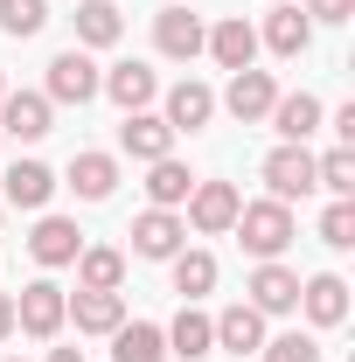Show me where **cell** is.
<instances>
[{
    "label": "cell",
    "mask_w": 355,
    "mask_h": 362,
    "mask_svg": "<svg viewBox=\"0 0 355 362\" xmlns=\"http://www.w3.org/2000/svg\"><path fill=\"white\" fill-rule=\"evenodd\" d=\"M230 230H237V244L265 265V258H279V251L293 244V202H272V195H265V202H244Z\"/></svg>",
    "instance_id": "obj_1"
},
{
    "label": "cell",
    "mask_w": 355,
    "mask_h": 362,
    "mask_svg": "<svg viewBox=\"0 0 355 362\" xmlns=\"http://www.w3.org/2000/svg\"><path fill=\"white\" fill-rule=\"evenodd\" d=\"M279 105V84H272V70H230V90H223V112L237 119V126H265V112Z\"/></svg>",
    "instance_id": "obj_2"
},
{
    "label": "cell",
    "mask_w": 355,
    "mask_h": 362,
    "mask_svg": "<svg viewBox=\"0 0 355 362\" xmlns=\"http://www.w3.org/2000/svg\"><path fill=\"white\" fill-rule=\"evenodd\" d=\"M49 105H91L98 98V63H91V49H63V56H49Z\"/></svg>",
    "instance_id": "obj_3"
},
{
    "label": "cell",
    "mask_w": 355,
    "mask_h": 362,
    "mask_svg": "<svg viewBox=\"0 0 355 362\" xmlns=\"http://www.w3.org/2000/svg\"><path fill=\"white\" fill-rule=\"evenodd\" d=\"M237 209H244V195H237L230 181H195V188H188V216H181V223H195L202 237H223V230L237 223Z\"/></svg>",
    "instance_id": "obj_4"
},
{
    "label": "cell",
    "mask_w": 355,
    "mask_h": 362,
    "mask_svg": "<svg viewBox=\"0 0 355 362\" xmlns=\"http://www.w3.org/2000/svg\"><path fill=\"white\" fill-rule=\"evenodd\" d=\"M63 286L56 279H35V286H21V300H14V327L21 334H35V341H49L56 327H63Z\"/></svg>",
    "instance_id": "obj_5"
},
{
    "label": "cell",
    "mask_w": 355,
    "mask_h": 362,
    "mask_svg": "<svg viewBox=\"0 0 355 362\" xmlns=\"http://www.w3.org/2000/svg\"><path fill=\"white\" fill-rule=\"evenodd\" d=\"M265 188H272V202H300V195H313V153L279 139V146L265 153Z\"/></svg>",
    "instance_id": "obj_6"
},
{
    "label": "cell",
    "mask_w": 355,
    "mask_h": 362,
    "mask_svg": "<svg viewBox=\"0 0 355 362\" xmlns=\"http://www.w3.org/2000/svg\"><path fill=\"white\" fill-rule=\"evenodd\" d=\"M202 42H209V28H202L188 7H161V14H153V49H161V56L195 63V56H202Z\"/></svg>",
    "instance_id": "obj_7"
},
{
    "label": "cell",
    "mask_w": 355,
    "mask_h": 362,
    "mask_svg": "<svg viewBox=\"0 0 355 362\" xmlns=\"http://www.w3.org/2000/svg\"><path fill=\"white\" fill-rule=\"evenodd\" d=\"M265 119H272V133L286 139V146H307V133H320V119H327V112H320V98H313V90H279V105H272Z\"/></svg>",
    "instance_id": "obj_8"
},
{
    "label": "cell",
    "mask_w": 355,
    "mask_h": 362,
    "mask_svg": "<svg viewBox=\"0 0 355 362\" xmlns=\"http://www.w3.org/2000/svg\"><path fill=\"white\" fill-rule=\"evenodd\" d=\"M244 293H251V307H258V314H293V307H300V272L279 265V258H265V265L251 272V286H244Z\"/></svg>",
    "instance_id": "obj_9"
},
{
    "label": "cell",
    "mask_w": 355,
    "mask_h": 362,
    "mask_svg": "<svg viewBox=\"0 0 355 362\" xmlns=\"http://www.w3.org/2000/svg\"><path fill=\"white\" fill-rule=\"evenodd\" d=\"M98 90H105L119 112H146V105H153V90H161V77H153V70L133 56V63H112V70L98 77Z\"/></svg>",
    "instance_id": "obj_10"
},
{
    "label": "cell",
    "mask_w": 355,
    "mask_h": 362,
    "mask_svg": "<svg viewBox=\"0 0 355 362\" xmlns=\"http://www.w3.org/2000/svg\"><path fill=\"white\" fill-rule=\"evenodd\" d=\"M209 327H216V349H230V356H258V349H265V314H258L251 300L223 307Z\"/></svg>",
    "instance_id": "obj_11"
},
{
    "label": "cell",
    "mask_w": 355,
    "mask_h": 362,
    "mask_svg": "<svg viewBox=\"0 0 355 362\" xmlns=\"http://www.w3.org/2000/svg\"><path fill=\"white\" fill-rule=\"evenodd\" d=\"M161 119L175 126V139H181V133H202V126L216 119V90L195 84V77H181V84L168 90V112H161Z\"/></svg>",
    "instance_id": "obj_12"
},
{
    "label": "cell",
    "mask_w": 355,
    "mask_h": 362,
    "mask_svg": "<svg viewBox=\"0 0 355 362\" xmlns=\"http://www.w3.org/2000/svg\"><path fill=\"white\" fill-rule=\"evenodd\" d=\"M77 251H84V230L70 223V216H42V223H35V237H28V258H35V265H77Z\"/></svg>",
    "instance_id": "obj_13"
},
{
    "label": "cell",
    "mask_w": 355,
    "mask_h": 362,
    "mask_svg": "<svg viewBox=\"0 0 355 362\" xmlns=\"http://www.w3.org/2000/svg\"><path fill=\"white\" fill-rule=\"evenodd\" d=\"M119 146H126L133 160H168V153H175V126H168L161 112H126Z\"/></svg>",
    "instance_id": "obj_14"
},
{
    "label": "cell",
    "mask_w": 355,
    "mask_h": 362,
    "mask_svg": "<svg viewBox=\"0 0 355 362\" xmlns=\"http://www.w3.org/2000/svg\"><path fill=\"white\" fill-rule=\"evenodd\" d=\"M133 251L139 258H175V251H188V223L175 209H146L133 223Z\"/></svg>",
    "instance_id": "obj_15"
},
{
    "label": "cell",
    "mask_w": 355,
    "mask_h": 362,
    "mask_svg": "<svg viewBox=\"0 0 355 362\" xmlns=\"http://www.w3.org/2000/svg\"><path fill=\"white\" fill-rule=\"evenodd\" d=\"M209 56H216L223 70H251V63H258V28H251V21H244V14H230V21H216V28H209Z\"/></svg>",
    "instance_id": "obj_16"
},
{
    "label": "cell",
    "mask_w": 355,
    "mask_h": 362,
    "mask_svg": "<svg viewBox=\"0 0 355 362\" xmlns=\"http://www.w3.org/2000/svg\"><path fill=\"white\" fill-rule=\"evenodd\" d=\"M63 320H77V334H112V327L126 320V300H119V293H84V286H77V293L63 300Z\"/></svg>",
    "instance_id": "obj_17"
},
{
    "label": "cell",
    "mask_w": 355,
    "mask_h": 362,
    "mask_svg": "<svg viewBox=\"0 0 355 362\" xmlns=\"http://www.w3.org/2000/svg\"><path fill=\"white\" fill-rule=\"evenodd\" d=\"M49 119H56V112H49L42 90H7V98H0V133H14V139H42Z\"/></svg>",
    "instance_id": "obj_18"
},
{
    "label": "cell",
    "mask_w": 355,
    "mask_h": 362,
    "mask_svg": "<svg viewBox=\"0 0 355 362\" xmlns=\"http://www.w3.org/2000/svg\"><path fill=\"white\" fill-rule=\"evenodd\" d=\"M300 307H307L313 327H342V320H349V279H334V272L307 279V286H300Z\"/></svg>",
    "instance_id": "obj_19"
},
{
    "label": "cell",
    "mask_w": 355,
    "mask_h": 362,
    "mask_svg": "<svg viewBox=\"0 0 355 362\" xmlns=\"http://www.w3.org/2000/svg\"><path fill=\"white\" fill-rule=\"evenodd\" d=\"M307 42H313V21L293 7V0H279L265 14V49L272 56H307Z\"/></svg>",
    "instance_id": "obj_20"
},
{
    "label": "cell",
    "mask_w": 355,
    "mask_h": 362,
    "mask_svg": "<svg viewBox=\"0 0 355 362\" xmlns=\"http://www.w3.org/2000/svg\"><path fill=\"white\" fill-rule=\"evenodd\" d=\"M168 356V334L153 320H119L112 327V362H161Z\"/></svg>",
    "instance_id": "obj_21"
},
{
    "label": "cell",
    "mask_w": 355,
    "mask_h": 362,
    "mask_svg": "<svg viewBox=\"0 0 355 362\" xmlns=\"http://www.w3.org/2000/svg\"><path fill=\"white\" fill-rule=\"evenodd\" d=\"M119 279H126V251H112V244H84L77 251V286L84 293H119Z\"/></svg>",
    "instance_id": "obj_22"
},
{
    "label": "cell",
    "mask_w": 355,
    "mask_h": 362,
    "mask_svg": "<svg viewBox=\"0 0 355 362\" xmlns=\"http://www.w3.org/2000/svg\"><path fill=\"white\" fill-rule=\"evenodd\" d=\"M119 35H126V14L112 0H84L77 7V49H112Z\"/></svg>",
    "instance_id": "obj_23"
},
{
    "label": "cell",
    "mask_w": 355,
    "mask_h": 362,
    "mask_svg": "<svg viewBox=\"0 0 355 362\" xmlns=\"http://www.w3.org/2000/svg\"><path fill=\"white\" fill-rule=\"evenodd\" d=\"M188 188H195V175L181 168L175 153H168V160H146V202H153V209H181Z\"/></svg>",
    "instance_id": "obj_24"
},
{
    "label": "cell",
    "mask_w": 355,
    "mask_h": 362,
    "mask_svg": "<svg viewBox=\"0 0 355 362\" xmlns=\"http://www.w3.org/2000/svg\"><path fill=\"white\" fill-rule=\"evenodd\" d=\"M49 195H56V175H49L42 160H14L7 168V202L14 209H42Z\"/></svg>",
    "instance_id": "obj_25"
},
{
    "label": "cell",
    "mask_w": 355,
    "mask_h": 362,
    "mask_svg": "<svg viewBox=\"0 0 355 362\" xmlns=\"http://www.w3.org/2000/svg\"><path fill=\"white\" fill-rule=\"evenodd\" d=\"M216 349V327H209V314H195V307H181L175 327H168V356H188V362H202Z\"/></svg>",
    "instance_id": "obj_26"
},
{
    "label": "cell",
    "mask_w": 355,
    "mask_h": 362,
    "mask_svg": "<svg viewBox=\"0 0 355 362\" xmlns=\"http://www.w3.org/2000/svg\"><path fill=\"white\" fill-rule=\"evenodd\" d=\"M70 188H77L84 202H105V195L119 188V160H112V153H77V160H70Z\"/></svg>",
    "instance_id": "obj_27"
},
{
    "label": "cell",
    "mask_w": 355,
    "mask_h": 362,
    "mask_svg": "<svg viewBox=\"0 0 355 362\" xmlns=\"http://www.w3.org/2000/svg\"><path fill=\"white\" fill-rule=\"evenodd\" d=\"M168 265H175V293L188 300V307H195V300L216 286V258H209V251H175Z\"/></svg>",
    "instance_id": "obj_28"
},
{
    "label": "cell",
    "mask_w": 355,
    "mask_h": 362,
    "mask_svg": "<svg viewBox=\"0 0 355 362\" xmlns=\"http://www.w3.org/2000/svg\"><path fill=\"white\" fill-rule=\"evenodd\" d=\"M313 188H327L334 202H355V146H334L313 160Z\"/></svg>",
    "instance_id": "obj_29"
},
{
    "label": "cell",
    "mask_w": 355,
    "mask_h": 362,
    "mask_svg": "<svg viewBox=\"0 0 355 362\" xmlns=\"http://www.w3.org/2000/svg\"><path fill=\"white\" fill-rule=\"evenodd\" d=\"M42 21H49V0H0V28L21 42V35H42Z\"/></svg>",
    "instance_id": "obj_30"
},
{
    "label": "cell",
    "mask_w": 355,
    "mask_h": 362,
    "mask_svg": "<svg viewBox=\"0 0 355 362\" xmlns=\"http://www.w3.org/2000/svg\"><path fill=\"white\" fill-rule=\"evenodd\" d=\"M258 356H265V362H320V341L293 327V334H279V341H265Z\"/></svg>",
    "instance_id": "obj_31"
},
{
    "label": "cell",
    "mask_w": 355,
    "mask_h": 362,
    "mask_svg": "<svg viewBox=\"0 0 355 362\" xmlns=\"http://www.w3.org/2000/svg\"><path fill=\"white\" fill-rule=\"evenodd\" d=\"M320 244H334V251H349V244H355V202H327V216H320Z\"/></svg>",
    "instance_id": "obj_32"
},
{
    "label": "cell",
    "mask_w": 355,
    "mask_h": 362,
    "mask_svg": "<svg viewBox=\"0 0 355 362\" xmlns=\"http://www.w3.org/2000/svg\"><path fill=\"white\" fill-rule=\"evenodd\" d=\"M355 0H307V21H349Z\"/></svg>",
    "instance_id": "obj_33"
},
{
    "label": "cell",
    "mask_w": 355,
    "mask_h": 362,
    "mask_svg": "<svg viewBox=\"0 0 355 362\" xmlns=\"http://www.w3.org/2000/svg\"><path fill=\"white\" fill-rule=\"evenodd\" d=\"M334 133H342V146H355V105H342V112H334Z\"/></svg>",
    "instance_id": "obj_34"
},
{
    "label": "cell",
    "mask_w": 355,
    "mask_h": 362,
    "mask_svg": "<svg viewBox=\"0 0 355 362\" xmlns=\"http://www.w3.org/2000/svg\"><path fill=\"white\" fill-rule=\"evenodd\" d=\"M7 334H14V300L0 293V341H7Z\"/></svg>",
    "instance_id": "obj_35"
},
{
    "label": "cell",
    "mask_w": 355,
    "mask_h": 362,
    "mask_svg": "<svg viewBox=\"0 0 355 362\" xmlns=\"http://www.w3.org/2000/svg\"><path fill=\"white\" fill-rule=\"evenodd\" d=\"M49 362H84V349H49Z\"/></svg>",
    "instance_id": "obj_36"
},
{
    "label": "cell",
    "mask_w": 355,
    "mask_h": 362,
    "mask_svg": "<svg viewBox=\"0 0 355 362\" xmlns=\"http://www.w3.org/2000/svg\"><path fill=\"white\" fill-rule=\"evenodd\" d=\"M0 98H7V77H0Z\"/></svg>",
    "instance_id": "obj_37"
},
{
    "label": "cell",
    "mask_w": 355,
    "mask_h": 362,
    "mask_svg": "<svg viewBox=\"0 0 355 362\" xmlns=\"http://www.w3.org/2000/svg\"><path fill=\"white\" fill-rule=\"evenodd\" d=\"M272 7H279V0H272Z\"/></svg>",
    "instance_id": "obj_38"
}]
</instances>
